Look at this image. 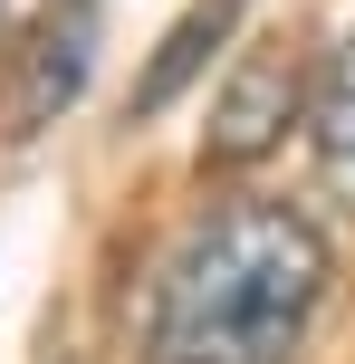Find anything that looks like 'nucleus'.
<instances>
[{
	"label": "nucleus",
	"mask_w": 355,
	"mask_h": 364,
	"mask_svg": "<svg viewBox=\"0 0 355 364\" xmlns=\"http://www.w3.org/2000/svg\"><path fill=\"white\" fill-rule=\"evenodd\" d=\"M317 220L288 201H221L173 240L144 316V364H288L327 307Z\"/></svg>",
	"instance_id": "nucleus-1"
},
{
	"label": "nucleus",
	"mask_w": 355,
	"mask_h": 364,
	"mask_svg": "<svg viewBox=\"0 0 355 364\" xmlns=\"http://www.w3.org/2000/svg\"><path fill=\"white\" fill-rule=\"evenodd\" d=\"M298 115H307V68H298L288 48H240V68H231V77H221V96H211L202 164H221V173L260 164V154L279 144Z\"/></svg>",
	"instance_id": "nucleus-2"
},
{
	"label": "nucleus",
	"mask_w": 355,
	"mask_h": 364,
	"mask_svg": "<svg viewBox=\"0 0 355 364\" xmlns=\"http://www.w3.org/2000/svg\"><path fill=\"white\" fill-rule=\"evenodd\" d=\"M87 68H96V0H48L29 48H19V77H10V134L58 125L87 87Z\"/></svg>",
	"instance_id": "nucleus-3"
},
{
	"label": "nucleus",
	"mask_w": 355,
	"mask_h": 364,
	"mask_svg": "<svg viewBox=\"0 0 355 364\" xmlns=\"http://www.w3.org/2000/svg\"><path fill=\"white\" fill-rule=\"evenodd\" d=\"M231 19H240V0H192V10H183V19L164 29V48H154V68L134 77V115H164L173 96H183L192 77L211 68V48L231 38Z\"/></svg>",
	"instance_id": "nucleus-4"
},
{
	"label": "nucleus",
	"mask_w": 355,
	"mask_h": 364,
	"mask_svg": "<svg viewBox=\"0 0 355 364\" xmlns=\"http://www.w3.org/2000/svg\"><path fill=\"white\" fill-rule=\"evenodd\" d=\"M307 144H317V182L355 211V29L337 38L317 96H307Z\"/></svg>",
	"instance_id": "nucleus-5"
}]
</instances>
